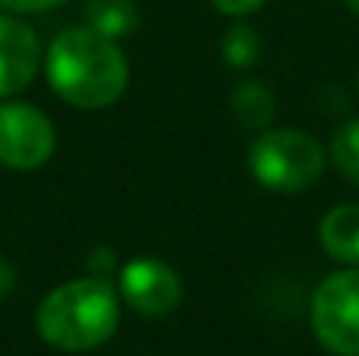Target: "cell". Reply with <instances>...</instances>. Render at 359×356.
Listing matches in <instances>:
<instances>
[{
  "mask_svg": "<svg viewBox=\"0 0 359 356\" xmlns=\"http://www.w3.org/2000/svg\"><path fill=\"white\" fill-rule=\"evenodd\" d=\"M328 155H331V164L337 167V174L344 180H350L353 186H359V120H347L331 136Z\"/></svg>",
  "mask_w": 359,
  "mask_h": 356,
  "instance_id": "12",
  "label": "cell"
},
{
  "mask_svg": "<svg viewBox=\"0 0 359 356\" xmlns=\"http://www.w3.org/2000/svg\"><path fill=\"white\" fill-rule=\"evenodd\" d=\"M312 331L334 356H359V265L331 271L312 294Z\"/></svg>",
  "mask_w": 359,
  "mask_h": 356,
  "instance_id": "4",
  "label": "cell"
},
{
  "mask_svg": "<svg viewBox=\"0 0 359 356\" xmlns=\"http://www.w3.org/2000/svg\"><path fill=\"white\" fill-rule=\"evenodd\" d=\"M44 76L50 92L69 107L101 111L123 98L130 85V63L120 50V41L73 25L54 35L44 50Z\"/></svg>",
  "mask_w": 359,
  "mask_h": 356,
  "instance_id": "1",
  "label": "cell"
},
{
  "mask_svg": "<svg viewBox=\"0 0 359 356\" xmlns=\"http://www.w3.org/2000/svg\"><path fill=\"white\" fill-rule=\"evenodd\" d=\"M211 6H215L217 13H224V16L243 19V16H252L255 10H262L265 0H211Z\"/></svg>",
  "mask_w": 359,
  "mask_h": 356,
  "instance_id": "14",
  "label": "cell"
},
{
  "mask_svg": "<svg viewBox=\"0 0 359 356\" xmlns=\"http://www.w3.org/2000/svg\"><path fill=\"white\" fill-rule=\"evenodd\" d=\"M57 130L44 111L25 101H0V164L10 170H38L54 158Z\"/></svg>",
  "mask_w": 359,
  "mask_h": 356,
  "instance_id": "5",
  "label": "cell"
},
{
  "mask_svg": "<svg viewBox=\"0 0 359 356\" xmlns=\"http://www.w3.org/2000/svg\"><path fill=\"white\" fill-rule=\"evenodd\" d=\"M246 167L259 186L271 193H303L322 180L328 151L303 130H262L249 142Z\"/></svg>",
  "mask_w": 359,
  "mask_h": 356,
  "instance_id": "3",
  "label": "cell"
},
{
  "mask_svg": "<svg viewBox=\"0 0 359 356\" xmlns=\"http://www.w3.org/2000/svg\"><path fill=\"white\" fill-rule=\"evenodd\" d=\"M114 268H117L114 249H95L92 259H88V275H95V278H107Z\"/></svg>",
  "mask_w": 359,
  "mask_h": 356,
  "instance_id": "15",
  "label": "cell"
},
{
  "mask_svg": "<svg viewBox=\"0 0 359 356\" xmlns=\"http://www.w3.org/2000/svg\"><path fill=\"white\" fill-rule=\"evenodd\" d=\"M221 60L233 69H249L262 60V35L252 25H230L221 35Z\"/></svg>",
  "mask_w": 359,
  "mask_h": 356,
  "instance_id": "11",
  "label": "cell"
},
{
  "mask_svg": "<svg viewBox=\"0 0 359 356\" xmlns=\"http://www.w3.org/2000/svg\"><path fill=\"white\" fill-rule=\"evenodd\" d=\"M120 294L107 278H73L44 294L35 313L41 341L63 353L104 347L120 328Z\"/></svg>",
  "mask_w": 359,
  "mask_h": 356,
  "instance_id": "2",
  "label": "cell"
},
{
  "mask_svg": "<svg viewBox=\"0 0 359 356\" xmlns=\"http://www.w3.org/2000/svg\"><path fill=\"white\" fill-rule=\"evenodd\" d=\"M13 287H16V268L6 256H0V300H6L13 294Z\"/></svg>",
  "mask_w": 359,
  "mask_h": 356,
  "instance_id": "16",
  "label": "cell"
},
{
  "mask_svg": "<svg viewBox=\"0 0 359 356\" xmlns=\"http://www.w3.org/2000/svg\"><path fill=\"white\" fill-rule=\"evenodd\" d=\"M230 114L243 130L262 132L271 126L274 114H278V98L274 92L259 79H240L230 92Z\"/></svg>",
  "mask_w": 359,
  "mask_h": 356,
  "instance_id": "9",
  "label": "cell"
},
{
  "mask_svg": "<svg viewBox=\"0 0 359 356\" xmlns=\"http://www.w3.org/2000/svg\"><path fill=\"white\" fill-rule=\"evenodd\" d=\"M60 4L63 0H0V10L13 16H32V13H48Z\"/></svg>",
  "mask_w": 359,
  "mask_h": 356,
  "instance_id": "13",
  "label": "cell"
},
{
  "mask_svg": "<svg viewBox=\"0 0 359 356\" xmlns=\"http://www.w3.org/2000/svg\"><path fill=\"white\" fill-rule=\"evenodd\" d=\"M117 294L133 313L164 319L183 303V278L164 259L139 256L117 271Z\"/></svg>",
  "mask_w": 359,
  "mask_h": 356,
  "instance_id": "6",
  "label": "cell"
},
{
  "mask_svg": "<svg viewBox=\"0 0 359 356\" xmlns=\"http://www.w3.org/2000/svg\"><path fill=\"white\" fill-rule=\"evenodd\" d=\"M347 6H350V10H353L356 16H359V0H347Z\"/></svg>",
  "mask_w": 359,
  "mask_h": 356,
  "instance_id": "17",
  "label": "cell"
},
{
  "mask_svg": "<svg viewBox=\"0 0 359 356\" xmlns=\"http://www.w3.org/2000/svg\"><path fill=\"white\" fill-rule=\"evenodd\" d=\"M82 13H86L88 29L101 32L114 41L136 35L139 25H142V13H139L136 0H86Z\"/></svg>",
  "mask_w": 359,
  "mask_h": 356,
  "instance_id": "10",
  "label": "cell"
},
{
  "mask_svg": "<svg viewBox=\"0 0 359 356\" xmlns=\"http://www.w3.org/2000/svg\"><path fill=\"white\" fill-rule=\"evenodd\" d=\"M356 88H359V79H356Z\"/></svg>",
  "mask_w": 359,
  "mask_h": 356,
  "instance_id": "18",
  "label": "cell"
},
{
  "mask_svg": "<svg viewBox=\"0 0 359 356\" xmlns=\"http://www.w3.org/2000/svg\"><path fill=\"white\" fill-rule=\"evenodd\" d=\"M318 243L325 256L341 265H359V205L344 202V205L325 212L318 224Z\"/></svg>",
  "mask_w": 359,
  "mask_h": 356,
  "instance_id": "8",
  "label": "cell"
},
{
  "mask_svg": "<svg viewBox=\"0 0 359 356\" xmlns=\"http://www.w3.org/2000/svg\"><path fill=\"white\" fill-rule=\"evenodd\" d=\"M44 63V50L35 29L19 16L0 10V101L25 92Z\"/></svg>",
  "mask_w": 359,
  "mask_h": 356,
  "instance_id": "7",
  "label": "cell"
}]
</instances>
